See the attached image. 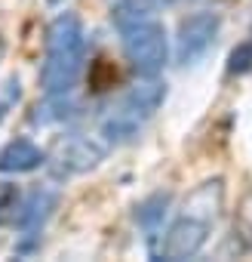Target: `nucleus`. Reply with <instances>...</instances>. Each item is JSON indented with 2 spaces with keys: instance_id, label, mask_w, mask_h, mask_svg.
I'll list each match as a JSON object with an SVG mask.
<instances>
[{
  "instance_id": "1",
  "label": "nucleus",
  "mask_w": 252,
  "mask_h": 262,
  "mask_svg": "<svg viewBox=\"0 0 252 262\" xmlns=\"http://www.w3.org/2000/svg\"><path fill=\"white\" fill-rule=\"evenodd\" d=\"M114 25L123 40V53L139 77H157L166 65L169 43L166 28L157 19L154 0H117Z\"/></svg>"
},
{
  "instance_id": "2",
  "label": "nucleus",
  "mask_w": 252,
  "mask_h": 262,
  "mask_svg": "<svg viewBox=\"0 0 252 262\" xmlns=\"http://www.w3.org/2000/svg\"><path fill=\"white\" fill-rule=\"evenodd\" d=\"M83 25L74 13H62L49 22L46 28V56L40 65V86L46 96L56 93H71L80 71H83Z\"/></svg>"
},
{
  "instance_id": "3",
  "label": "nucleus",
  "mask_w": 252,
  "mask_h": 262,
  "mask_svg": "<svg viewBox=\"0 0 252 262\" xmlns=\"http://www.w3.org/2000/svg\"><path fill=\"white\" fill-rule=\"evenodd\" d=\"M163 99H166V83H160L157 77H142L136 86H130V93H123L98 120V133L108 142V148L139 136V129L154 117Z\"/></svg>"
},
{
  "instance_id": "4",
  "label": "nucleus",
  "mask_w": 252,
  "mask_h": 262,
  "mask_svg": "<svg viewBox=\"0 0 252 262\" xmlns=\"http://www.w3.org/2000/svg\"><path fill=\"white\" fill-rule=\"evenodd\" d=\"M212 225H215V222H209V219H203V216H197V213L182 210L179 219L169 225V231H166L163 241H160V259H166V262H182V259L197 256V253L203 250V244H206Z\"/></svg>"
},
{
  "instance_id": "5",
  "label": "nucleus",
  "mask_w": 252,
  "mask_h": 262,
  "mask_svg": "<svg viewBox=\"0 0 252 262\" xmlns=\"http://www.w3.org/2000/svg\"><path fill=\"white\" fill-rule=\"evenodd\" d=\"M221 19L215 13H194L188 19H182L179 34H175V59L182 65H194L200 56H206L218 37Z\"/></svg>"
},
{
  "instance_id": "6",
  "label": "nucleus",
  "mask_w": 252,
  "mask_h": 262,
  "mask_svg": "<svg viewBox=\"0 0 252 262\" xmlns=\"http://www.w3.org/2000/svg\"><path fill=\"white\" fill-rule=\"evenodd\" d=\"M105 151H108V142L105 139H95V136H71V139H65L56 148L49 167H53L56 176L86 173V170H92V167L102 164Z\"/></svg>"
},
{
  "instance_id": "7",
  "label": "nucleus",
  "mask_w": 252,
  "mask_h": 262,
  "mask_svg": "<svg viewBox=\"0 0 252 262\" xmlns=\"http://www.w3.org/2000/svg\"><path fill=\"white\" fill-rule=\"evenodd\" d=\"M46 164L43 148H37L31 139H13L0 148V173H31Z\"/></svg>"
},
{
  "instance_id": "8",
  "label": "nucleus",
  "mask_w": 252,
  "mask_h": 262,
  "mask_svg": "<svg viewBox=\"0 0 252 262\" xmlns=\"http://www.w3.org/2000/svg\"><path fill=\"white\" fill-rule=\"evenodd\" d=\"M53 207H56V194L46 191V188H37L34 194H28L25 204H19L16 222H19L25 231H34V228H40V225L46 222V216H49Z\"/></svg>"
},
{
  "instance_id": "9",
  "label": "nucleus",
  "mask_w": 252,
  "mask_h": 262,
  "mask_svg": "<svg viewBox=\"0 0 252 262\" xmlns=\"http://www.w3.org/2000/svg\"><path fill=\"white\" fill-rule=\"evenodd\" d=\"M234 228L246 244H252V188L243 194V201H240V207L234 213Z\"/></svg>"
},
{
  "instance_id": "10",
  "label": "nucleus",
  "mask_w": 252,
  "mask_h": 262,
  "mask_svg": "<svg viewBox=\"0 0 252 262\" xmlns=\"http://www.w3.org/2000/svg\"><path fill=\"white\" fill-rule=\"evenodd\" d=\"M16 210H19V188L10 182H0V222L10 216L16 219Z\"/></svg>"
},
{
  "instance_id": "11",
  "label": "nucleus",
  "mask_w": 252,
  "mask_h": 262,
  "mask_svg": "<svg viewBox=\"0 0 252 262\" xmlns=\"http://www.w3.org/2000/svg\"><path fill=\"white\" fill-rule=\"evenodd\" d=\"M252 68V43H243L231 53V71H249Z\"/></svg>"
},
{
  "instance_id": "12",
  "label": "nucleus",
  "mask_w": 252,
  "mask_h": 262,
  "mask_svg": "<svg viewBox=\"0 0 252 262\" xmlns=\"http://www.w3.org/2000/svg\"><path fill=\"white\" fill-rule=\"evenodd\" d=\"M16 99H19V80L13 77V80H7V99H0V117L7 114V108H10Z\"/></svg>"
},
{
  "instance_id": "13",
  "label": "nucleus",
  "mask_w": 252,
  "mask_h": 262,
  "mask_svg": "<svg viewBox=\"0 0 252 262\" xmlns=\"http://www.w3.org/2000/svg\"><path fill=\"white\" fill-rule=\"evenodd\" d=\"M154 4H157V7H163V4H172V0H154Z\"/></svg>"
},
{
  "instance_id": "14",
  "label": "nucleus",
  "mask_w": 252,
  "mask_h": 262,
  "mask_svg": "<svg viewBox=\"0 0 252 262\" xmlns=\"http://www.w3.org/2000/svg\"><path fill=\"white\" fill-rule=\"evenodd\" d=\"M49 4H59V0H49Z\"/></svg>"
}]
</instances>
